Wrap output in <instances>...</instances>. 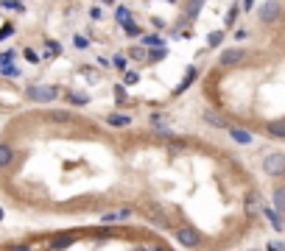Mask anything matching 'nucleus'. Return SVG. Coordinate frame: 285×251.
I'll return each mask as SVG.
<instances>
[{
  "label": "nucleus",
  "mask_w": 285,
  "mask_h": 251,
  "mask_svg": "<svg viewBox=\"0 0 285 251\" xmlns=\"http://www.w3.org/2000/svg\"><path fill=\"white\" fill-rule=\"evenodd\" d=\"M174 237H176V243L185 245V248H196V245H201V234H199V229H193V226H179L174 232Z\"/></svg>",
  "instance_id": "1"
},
{
  "label": "nucleus",
  "mask_w": 285,
  "mask_h": 251,
  "mask_svg": "<svg viewBox=\"0 0 285 251\" xmlns=\"http://www.w3.org/2000/svg\"><path fill=\"white\" fill-rule=\"evenodd\" d=\"M263 170L271 179H282L285 176V154H268L266 162H263Z\"/></svg>",
  "instance_id": "2"
},
{
  "label": "nucleus",
  "mask_w": 285,
  "mask_h": 251,
  "mask_svg": "<svg viewBox=\"0 0 285 251\" xmlns=\"http://www.w3.org/2000/svg\"><path fill=\"white\" fill-rule=\"evenodd\" d=\"M28 98L37 103H50L59 98V90L56 87H28Z\"/></svg>",
  "instance_id": "3"
},
{
  "label": "nucleus",
  "mask_w": 285,
  "mask_h": 251,
  "mask_svg": "<svg viewBox=\"0 0 285 251\" xmlns=\"http://www.w3.org/2000/svg\"><path fill=\"white\" fill-rule=\"evenodd\" d=\"M243 59H246V50L243 48H226V50H221L218 65L221 67H235V65H241Z\"/></svg>",
  "instance_id": "4"
},
{
  "label": "nucleus",
  "mask_w": 285,
  "mask_h": 251,
  "mask_svg": "<svg viewBox=\"0 0 285 251\" xmlns=\"http://www.w3.org/2000/svg\"><path fill=\"white\" fill-rule=\"evenodd\" d=\"M260 23H266V25H271V23H277L279 20V3H274V0H268V3H263L260 6Z\"/></svg>",
  "instance_id": "5"
},
{
  "label": "nucleus",
  "mask_w": 285,
  "mask_h": 251,
  "mask_svg": "<svg viewBox=\"0 0 285 251\" xmlns=\"http://www.w3.org/2000/svg\"><path fill=\"white\" fill-rule=\"evenodd\" d=\"M73 243H76V234H56V237H50L48 248L50 251H65V248H70Z\"/></svg>",
  "instance_id": "6"
},
{
  "label": "nucleus",
  "mask_w": 285,
  "mask_h": 251,
  "mask_svg": "<svg viewBox=\"0 0 285 251\" xmlns=\"http://www.w3.org/2000/svg\"><path fill=\"white\" fill-rule=\"evenodd\" d=\"M226 132H230V137L235 140V143H241V145H249V143H252V132H243V129H235V126H230Z\"/></svg>",
  "instance_id": "7"
},
{
  "label": "nucleus",
  "mask_w": 285,
  "mask_h": 251,
  "mask_svg": "<svg viewBox=\"0 0 285 251\" xmlns=\"http://www.w3.org/2000/svg\"><path fill=\"white\" fill-rule=\"evenodd\" d=\"M106 123L118 126V129H126V126H132V117H129V114H109V117H106Z\"/></svg>",
  "instance_id": "8"
},
{
  "label": "nucleus",
  "mask_w": 285,
  "mask_h": 251,
  "mask_svg": "<svg viewBox=\"0 0 285 251\" xmlns=\"http://www.w3.org/2000/svg\"><path fill=\"white\" fill-rule=\"evenodd\" d=\"M12 159H14L12 145H0V167H9L12 165Z\"/></svg>",
  "instance_id": "9"
},
{
  "label": "nucleus",
  "mask_w": 285,
  "mask_h": 251,
  "mask_svg": "<svg viewBox=\"0 0 285 251\" xmlns=\"http://www.w3.org/2000/svg\"><path fill=\"white\" fill-rule=\"evenodd\" d=\"M148 218H151L154 223H159V226H162V229L168 226V218L162 215V209H159V207H151V209H148Z\"/></svg>",
  "instance_id": "10"
},
{
  "label": "nucleus",
  "mask_w": 285,
  "mask_h": 251,
  "mask_svg": "<svg viewBox=\"0 0 285 251\" xmlns=\"http://www.w3.org/2000/svg\"><path fill=\"white\" fill-rule=\"evenodd\" d=\"M204 120H207L210 126H215V129H230V126H226V120H221L215 112H207V114H204Z\"/></svg>",
  "instance_id": "11"
},
{
  "label": "nucleus",
  "mask_w": 285,
  "mask_h": 251,
  "mask_svg": "<svg viewBox=\"0 0 285 251\" xmlns=\"http://www.w3.org/2000/svg\"><path fill=\"white\" fill-rule=\"evenodd\" d=\"M193 78H196V67H190V70H188V76H185V81L179 84V87H176V95H179V92H185V90H188L190 84H193Z\"/></svg>",
  "instance_id": "12"
},
{
  "label": "nucleus",
  "mask_w": 285,
  "mask_h": 251,
  "mask_svg": "<svg viewBox=\"0 0 285 251\" xmlns=\"http://www.w3.org/2000/svg\"><path fill=\"white\" fill-rule=\"evenodd\" d=\"M115 20H118V23H129V20H132V14H129V9L126 6H121V9H118V12H115Z\"/></svg>",
  "instance_id": "13"
},
{
  "label": "nucleus",
  "mask_w": 285,
  "mask_h": 251,
  "mask_svg": "<svg viewBox=\"0 0 285 251\" xmlns=\"http://www.w3.org/2000/svg\"><path fill=\"white\" fill-rule=\"evenodd\" d=\"M201 3H204V0H188V17H196V14H199Z\"/></svg>",
  "instance_id": "14"
},
{
  "label": "nucleus",
  "mask_w": 285,
  "mask_h": 251,
  "mask_svg": "<svg viewBox=\"0 0 285 251\" xmlns=\"http://www.w3.org/2000/svg\"><path fill=\"white\" fill-rule=\"evenodd\" d=\"M123 31H126V36H137V34H140V28H137V23H134V20L123 23Z\"/></svg>",
  "instance_id": "15"
},
{
  "label": "nucleus",
  "mask_w": 285,
  "mask_h": 251,
  "mask_svg": "<svg viewBox=\"0 0 285 251\" xmlns=\"http://www.w3.org/2000/svg\"><path fill=\"white\" fill-rule=\"evenodd\" d=\"M70 101H73L76 106H84V103L90 101V95H84V92H73V95H70Z\"/></svg>",
  "instance_id": "16"
},
{
  "label": "nucleus",
  "mask_w": 285,
  "mask_h": 251,
  "mask_svg": "<svg viewBox=\"0 0 285 251\" xmlns=\"http://www.w3.org/2000/svg\"><path fill=\"white\" fill-rule=\"evenodd\" d=\"M17 67H14V65H3V67H0V76H6V78H14V76H17Z\"/></svg>",
  "instance_id": "17"
},
{
  "label": "nucleus",
  "mask_w": 285,
  "mask_h": 251,
  "mask_svg": "<svg viewBox=\"0 0 285 251\" xmlns=\"http://www.w3.org/2000/svg\"><path fill=\"white\" fill-rule=\"evenodd\" d=\"M140 81V76L134 70H126V76H123V84H137Z\"/></svg>",
  "instance_id": "18"
},
{
  "label": "nucleus",
  "mask_w": 285,
  "mask_h": 251,
  "mask_svg": "<svg viewBox=\"0 0 285 251\" xmlns=\"http://www.w3.org/2000/svg\"><path fill=\"white\" fill-rule=\"evenodd\" d=\"M0 6H6V9H23V3H20V0H0Z\"/></svg>",
  "instance_id": "19"
},
{
  "label": "nucleus",
  "mask_w": 285,
  "mask_h": 251,
  "mask_svg": "<svg viewBox=\"0 0 285 251\" xmlns=\"http://www.w3.org/2000/svg\"><path fill=\"white\" fill-rule=\"evenodd\" d=\"M148 59H151V61H159V59H165V48H159V50H151V53H148Z\"/></svg>",
  "instance_id": "20"
},
{
  "label": "nucleus",
  "mask_w": 285,
  "mask_h": 251,
  "mask_svg": "<svg viewBox=\"0 0 285 251\" xmlns=\"http://www.w3.org/2000/svg\"><path fill=\"white\" fill-rule=\"evenodd\" d=\"M12 59H14V53H12V50H6V53L0 56V67H3V65H12Z\"/></svg>",
  "instance_id": "21"
},
{
  "label": "nucleus",
  "mask_w": 285,
  "mask_h": 251,
  "mask_svg": "<svg viewBox=\"0 0 285 251\" xmlns=\"http://www.w3.org/2000/svg\"><path fill=\"white\" fill-rule=\"evenodd\" d=\"M143 42H146V45H159V48H162V39H159V36H146V39H143Z\"/></svg>",
  "instance_id": "22"
},
{
  "label": "nucleus",
  "mask_w": 285,
  "mask_h": 251,
  "mask_svg": "<svg viewBox=\"0 0 285 251\" xmlns=\"http://www.w3.org/2000/svg\"><path fill=\"white\" fill-rule=\"evenodd\" d=\"M12 34H14V28H12V25H3V31H0V39H9Z\"/></svg>",
  "instance_id": "23"
},
{
  "label": "nucleus",
  "mask_w": 285,
  "mask_h": 251,
  "mask_svg": "<svg viewBox=\"0 0 285 251\" xmlns=\"http://www.w3.org/2000/svg\"><path fill=\"white\" fill-rule=\"evenodd\" d=\"M221 36H224V34H221V31H215V34H210V45H212V48H215V45H218V42H221Z\"/></svg>",
  "instance_id": "24"
},
{
  "label": "nucleus",
  "mask_w": 285,
  "mask_h": 251,
  "mask_svg": "<svg viewBox=\"0 0 285 251\" xmlns=\"http://www.w3.org/2000/svg\"><path fill=\"white\" fill-rule=\"evenodd\" d=\"M50 117H53V120H59V123H62V120H67V117H70V114H67V112H53V114H50Z\"/></svg>",
  "instance_id": "25"
},
{
  "label": "nucleus",
  "mask_w": 285,
  "mask_h": 251,
  "mask_svg": "<svg viewBox=\"0 0 285 251\" xmlns=\"http://www.w3.org/2000/svg\"><path fill=\"white\" fill-rule=\"evenodd\" d=\"M268 251H285L282 243H268Z\"/></svg>",
  "instance_id": "26"
},
{
  "label": "nucleus",
  "mask_w": 285,
  "mask_h": 251,
  "mask_svg": "<svg viewBox=\"0 0 285 251\" xmlns=\"http://www.w3.org/2000/svg\"><path fill=\"white\" fill-rule=\"evenodd\" d=\"M132 56H134V59H146V53H143V48H134V50H132Z\"/></svg>",
  "instance_id": "27"
},
{
  "label": "nucleus",
  "mask_w": 285,
  "mask_h": 251,
  "mask_svg": "<svg viewBox=\"0 0 285 251\" xmlns=\"http://www.w3.org/2000/svg\"><path fill=\"white\" fill-rule=\"evenodd\" d=\"M25 59H28V61H39V56L34 53V50H25Z\"/></svg>",
  "instance_id": "28"
},
{
  "label": "nucleus",
  "mask_w": 285,
  "mask_h": 251,
  "mask_svg": "<svg viewBox=\"0 0 285 251\" xmlns=\"http://www.w3.org/2000/svg\"><path fill=\"white\" fill-rule=\"evenodd\" d=\"M9 251H31V248H28V245H12Z\"/></svg>",
  "instance_id": "29"
},
{
  "label": "nucleus",
  "mask_w": 285,
  "mask_h": 251,
  "mask_svg": "<svg viewBox=\"0 0 285 251\" xmlns=\"http://www.w3.org/2000/svg\"><path fill=\"white\" fill-rule=\"evenodd\" d=\"M143 251H165L162 245H151V248H143Z\"/></svg>",
  "instance_id": "30"
},
{
  "label": "nucleus",
  "mask_w": 285,
  "mask_h": 251,
  "mask_svg": "<svg viewBox=\"0 0 285 251\" xmlns=\"http://www.w3.org/2000/svg\"><path fill=\"white\" fill-rule=\"evenodd\" d=\"M243 9H252V0H243Z\"/></svg>",
  "instance_id": "31"
},
{
  "label": "nucleus",
  "mask_w": 285,
  "mask_h": 251,
  "mask_svg": "<svg viewBox=\"0 0 285 251\" xmlns=\"http://www.w3.org/2000/svg\"><path fill=\"white\" fill-rule=\"evenodd\" d=\"M0 221H3V209H0Z\"/></svg>",
  "instance_id": "32"
},
{
  "label": "nucleus",
  "mask_w": 285,
  "mask_h": 251,
  "mask_svg": "<svg viewBox=\"0 0 285 251\" xmlns=\"http://www.w3.org/2000/svg\"><path fill=\"white\" fill-rule=\"evenodd\" d=\"M106 3H112V0H106Z\"/></svg>",
  "instance_id": "33"
}]
</instances>
